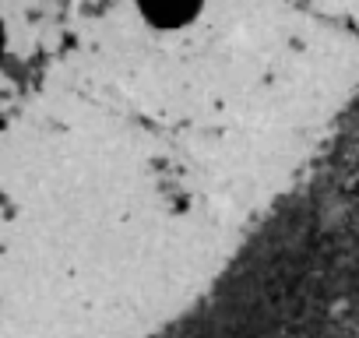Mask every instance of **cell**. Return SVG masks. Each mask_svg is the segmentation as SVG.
I'll list each match as a JSON object with an SVG mask.
<instances>
[{
  "label": "cell",
  "instance_id": "cell-1",
  "mask_svg": "<svg viewBox=\"0 0 359 338\" xmlns=\"http://www.w3.org/2000/svg\"><path fill=\"white\" fill-rule=\"evenodd\" d=\"M137 8L141 15L158 25V29H176V25H184L198 15L201 8V0H137Z\"/></svg>",
  "mask_w": 359,
  "mask_h": 338
}]
</instances>
